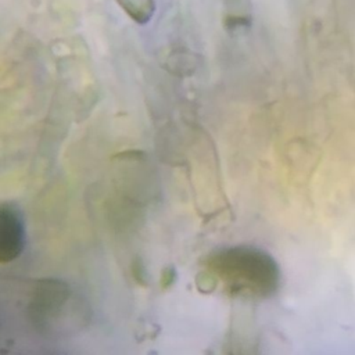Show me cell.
I'll return each mask as SVG.
<instances>
[{"label":"cell","mask_w":355,"mask_h":355,"mask_svg":"<svg viewBox=\"0 0 355 355\" xmlns=\"http://www.w3.org/2000/svg\"><path fill=\"white\" fill-rule=\"evenodd\" d=\"M80 298L58 280H43L36 288L31 302V315L37 329L43 331H60L69 326L68 318L71 315L79 316L83 313Z\"/></svg>","instance_id":"7a4b0ae2"},{"label":"cell","mask_w":355,"mask_h":355,"mask_svg":"<svg viewBox=\"0 0 355 355\" xmlns=\"http://www.w3.org/2000/svg\"><path fill=\"white\" fill-rule=\"evenodd\" d=\"M26 243L22 212L12 202H0V263L17 259Z\"/></svg>","instance_id":"3957f363"},{"label":"cell","mask_w":355,"mask_h":355,"mask_svg":"<svg viewBox=\"0 0 355 355\" xmlns=\"http://www.w3.org/2000/svg\"><path fill=\"white\" fill-rule=\"evenodd\" d=\"M207 270L226 291L241 297H268L279 280L273 259L251 247L215 251L207 259Z\"/></svg>","instance_id":"6da1fadb"}]
</instances>
